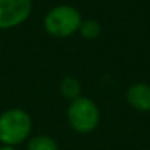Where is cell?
<instances>
[{"label":"cell","instance_id":"6da1fadb","mask_svg":"<svg viewBox=\"0 0 150 150\" xmlns=\"http://www.w3.org/2000/svg\"><path fill=\"white\" fill-rule=\"evenodd\" d=\"M81 13L68 5L56 6L53 8L46 16H44V30L57 38L69 37L74 33L80 31L81 27Z\"/></svg>","mask_w":150,"mask_h":150},{"label":"cell","instance_id":"7a4b0ae2","mask_svg":"<svg viewBox=\"0 0 150 150\" xmlns=\"http://www.w3.org/2000/svg\"><path fill=\"white\" fill-rule=\"evenodd\" d=\"M31 118L22 109H11L0 115V141L5 146H15L24 141L31 132Z\"/></svg>","mask_w":150,"mask_h":150},{"label":"cell","instance_id":"3957f363","mask_svg":"<svg viewBox=\"0 0 150 150\" xmlns=\"http://www.w3.org/2000/svg\"><path fill=\"white\" fill-rule=\"evenodd\" d=\"M99 109L96 103L88 97L75 99L68 108V121L71 127L81 134L93 131L99 124Z\"/></svg>","mask_w":150,"mask_h":150},{"label":"cell","instance_id":"277c9868","mask_svg":"<svg viewBox=\"0 0 150 150\" xmlns=\"http://www.w3.org/2000/svg\"><path fill=\"white\" fill-rule=\"evenodd\" d=\"M33 0H0V30H9L27 21Z\"/></svg>","mask_w":150,"mask_h":150},{"label":"cell","instance_id":"5b68a950","mask_svg":"<svg viewBox=\"0 0 150 150\" xmlns=\"http://www.w3.org/2000/svg\"><path fill=\"white\" fill-rule=\"evenodd\" d=\"M127 100L128 103L141 112L150 110V84L146 83H135L127 90Z\"/></svg>","mask_w":150,"mask_h":150},{"label":"cell","instance_id":"8992f818","mask_svg":"<svg viewBox=\"0 0 150 150\" xmlns=\"http://www.w3.org/2000/svg\"><path fill=\"white\" fill-rule=\"evenodd\" d=\"M60 91L63 94V97L69 99V100H75L80 97L81 93V84L78 80H75L72 77H66L63 78V81L60 83Z\"/></svg>","mask_w":150,"mask_h":150},{"label":"cell","instance_id":"52a82bcc","mask_svg":"<svg viewBox=\"0 0 150 150\" xmlns=\"http://www.w3.org/2000/svg\"><path fill=\"white\" fill-rule=\"evenodd\" d=\"M28 150H59V146L52 137L37 135L30 140Z\"/></svg>","mask_w":150,"mask_h":150},{"label":"cell","instance_id":"ba28073f","mask_svg":"<svg viewBox=\"0 0 150 150\" xmlns=\"http://www.w3.org/2000/svg\"><path fill=\"white\" fill-rule=\"evenodd\" d=\"M100 31H102V27H100V24H99L97 21H94V19H86V21L81 22L80 33H81V35L86 37V38H90V40H91V38H96V37H99Z\"/></svg>","mask_w":150,"mask_h":150},{"label":"cell","instance_id":"9c48e42d","mask_svg":"<svg viewBox=\"0 0 150 150\" xmlns=\"http://www.w3.org/2000/svg\"><path fill=\"white\" fill-rule=\"evenodd\" d=\"M0 150H15L13 146H3V147H0Z\"/></svg>","mask_w":150,"mask_h":150},{"label":"cell","instance_id":"30bf717a","mask_svg":"<svg viewBox=\"0 0 150 150\" xmlns=\"http://www.w3.org/2000/svg\"><path fill=\"white\" fill-rule=\"evenodd\" d=\"M0 52H2V44H0Z\"/></svg>","mask_w":150,"mask_h":150}]
</instances>
